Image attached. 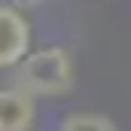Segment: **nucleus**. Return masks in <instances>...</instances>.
I'll use <instances>...</instances> for the list:
<instances>
[{
	"label": "nucleus",
	"mask_w": 131,
	"mask_h": 131,
	"mask_svg": "<svg viewBox=\"0 0 131 131\" xmlns=\"http://www.w3.org/2000/svg\"><path fill=\"white\" fill-rule=\"evenodd\" d=\"M76 82V64L64 46L28 52L15 64V89L37 98H64Z\"/></svg>",
	"instance_id": "nucleus-1"
},
{
	"label": "nucleus",
	"mask_w": 131,
	"mask_h": 131,
	"mask_svg": "<svg viewBox=\"0 0 131 131\" xmlns=\"http://www.w3.org/2000/svg\"><path fill=\"white\" fill-rule=\"evenodd\" d=\"M28 52H31L28 18L12 6H0V70L15 67Z\"/></svg>",
	"instance_id": "nucleus-2"
},
{
	"label": "nucleus",
	"mask_w": 131,
	"mask_h": 131,
	"mask_svg": "<svg viewBox=\"0 0 131 131\" xmlns=\"http://www.w3.org/2000/svg\"><path fill=\"white\" fill-rule=\"evenodd\" d=\"M37 122V101L9 85L0 89V131H31Z\"/></svg>",
	"instance_id": "nucleus-3"
},
{
	"label": "nucleus",
	"mask_w": 131,
	"mask_h": 131,
	"mask_svg": "<svg viewBox=\"0 0 131 131\" xmlns=\"http://www.w3.org/2000/svg\"><path fill=\"white\" fill-rule=\"evenodd\" d=\"M58 131H119V128L104 113H70L61 119Z\"/></svg>",
	"instance_id": "nucleus-4"
}]
</instances>
